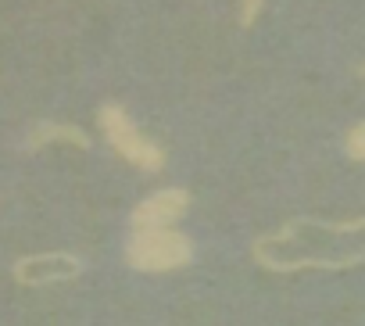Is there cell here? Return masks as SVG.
Here are the masks:
<instances>
[{
	"label": "cell",
	"mask_w": 365,
	"mask_h": 326,
	"mask_svg": "<svg viewBox=\"0 0 365 326\" xmlns=\"http://www.w3.org/2000/svg\"><path fill=\"white\" fill-rule=\"evenodd\" d=\"M194 248L190 237L172 226H140L125 244V262L140 272H172L190 265Z\"/></svg>",
	"instance_id": "cell-1"
},
{
	"label": "cell",
	"mask_w": 365,
	"mask_h": 326,
	"mask_svg": "<svg viewBox=\"0 0 365 326\" xmlns=\"http://www.w3.org/2000/svg\"><path fill=\"white\" fill-rule=\"evenodd\" d=\"M97 118H101V129H104V140L111 143V151L118 158H125L129 165H136L143 173H158L165 165V151L140 133V126L129 118V111L122 104H104Z\"/></svg>",
	"instance_id": "cell-2"
},
{
	"label": "cell",
	"mask_w": 365,
	"mask_h": 326,
	"mask_svg": "<svg viewBox=\"0 0 365 326\" xmlns=\"http://www.w3.org/2000/svg\"><path fill=\"white\" fill-rule=\"evenodd\" d=\"M83 272V258L68 251H43V255H26L11 265L15 283L22 287H51V283H68Z\"/></svg>",
	"instance_id": "cell-3"
},
{
	"label": "cell",
	"mask_w": 365,
	"mask_h": 326,
	"mask_svg": "<svg viewBox=\"0 0 365 326\" xmlns=\"http://www.w3.org/2000/svg\"><path fill=\"white\" fill-rule=\"evenodd\" d=\"M187 208H190V194L182 187H168V190H158L147 201H140L133 208L129 223H133V230H140V226H172L175 219L187 215Z\"/></svg>",
	"instance_id": "cell-4"
},
{
	"label": "cell",
	"mask_w": 365,
	"mask_h": 326,
	"mask_svg": "<svg viewBox=\"0 0 365 326\" xmlns=\"http://www.w3.org/2000/svg\"><path fill=\"white\" fill-rule=\"evenodd\" d=\"M51 143H72V147L86 151L90 136L79 126H68V122H40V126L29 129V140H26L29 151H40V147H51Z\"/></svg>",
	"instance_id": "cell-5"
},
{
	"label": "cell",
	"mask_w": 365,
	"mask_h": 326,
	"mask_svg": "<svg viewBox=\"0 0 365 326\" xmlns=\"http://www.w3.org/2000/svg\"><path fill=\"white\" fill-rule=\"evenodd\" d=\"M347 158H354V161H365V122L361 126H354L351 133H347Z\"/></svg>",
	"instance_id": "cell-6"
},
{
	"label": "cell",
	"mask_w": 365,
	"mask_h": 326,
	"mask_svg": "<svg viewBox=\"0 0 365 326\" xmlns=\"http://www.w3.org/2000/svg\"><path fill=\"white\" fill-rule=\"evenodd\" d=\"M258 15H262V0H240V26L244 29H251L258 22Z\"/></svg>",
	"instance_id": "cell-7"
},
{
	"label": "cell",
	"mask_w": 365,
	"mask_h": 326,
	"mask_svg": "<svg viewBox=\"0 0 365 326\" xmlns=\"http://www.w3.org/2000/svg\"><path fill=\"white\" fill-rule=\"evenodd\" d=\"M358 72H361V76H365V65H361V68H358Z\"/></svg>",
	"instance_id": "cell-8"
}]
</instances>
